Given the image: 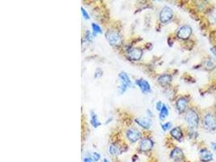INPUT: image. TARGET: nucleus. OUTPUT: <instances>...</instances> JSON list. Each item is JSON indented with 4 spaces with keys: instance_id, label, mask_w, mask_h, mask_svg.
<instances>
[{
    "instance_id": "obj_1",
    "label": "nucleus",
    "mask_w": 216,
    "mask_h": 162,
    "mask_svg": "<svg viewBox=\"0 0 216 162\" xmlns=\"http://www.w3.org/2000/svg\"><path fill=\"white\" fill-rule=\"evenodd\" d=\"M185 120H186L187 125L189 126L191 130H195L199 127L200 123V116L198 113L195 109L190 108L186 112L185 115Z\"/></svg>"
},
{
    "instance_id": "obj_2",
    "label": "nucleus",
    "mask_w": 216,
    "mask_h": 162,
    "mask_svg": "<svg viewBox=\"0 0 216 162\" xmlns=\"http://www.w3.org/2000/svg\"><path fill=\"white\" fill-rule=\"evenodd\" d=\"M202 125L210 132L216 131V115L212 112H206L202 118Z\"/></svg>"
},
{
    "instance_id": "obj_3",
    "label": "nucleus",
    "mask_w": 216,
    "mask_h": 162,
    "mask_svg": "<svg viewBox=\"0 0 216 162\" xmlns=\"http://www.w3.org/2000/svg\"><path fill=\"white\" fill-rule=\"evenodd\" d=\"M105 37L109 43L113 46H120L122 44V37L116 31L108 30L105 33Z\"/></svg>"
},
{
    "instance_id": "obj_4",
    "label": "nucleus",
    "mask_w": 216,
    "mask_h": 162,
    "mask_svg": "<svg viewBox=\"0 0 216 162\" xmlns=\"http://www.w3.org/2000/svg\"><path fill=\"white\" fill-rule=\"evenodd\" d=\"M173 17V11L168 6H164L159 12V20L163 24L169 22Z\"/></svg>"
},
{
    "instance_id": "obj_5",
    "label": "nucleus",
    "mask_w": 216,
    "mask_h": 162,
    "mask_svg": "<svg viewBox=\"0 0 216 162\" xmlns=\"http://www.w3.org/2000/svg\"><path fill=\"white\" fill-rule=\"evenodd\" d=\"M193 29L190 25H182L177 30V36L181 40H187L192 35Z\"/></svg>"
},
{
    "instance_id": "obj_6",
    "label": "nucleus",
    "mask_w": 216,
    "mask_h": 162,
    "mask_svg": "<svg viewBox=\"0 0 216 162\" xmlns=\"http://www.w3.org/2000/svg\"><path fill=\"white\" fill-rule=\"evenodd\" d=\"M189 99L186 96H181L176 101V108L180 114H183L187 111Z\"/></svg>"
},
{
    "instance_id": "obj_7",
    "label": "nucleus",
    "mask_w": 216,
    "mask_h": 162,
    "mask_svg": "<svg viewBox=\"0 0 216 162\" xmlns=\"http://www.w3.org/2000/svg\"><path fill=\"white\" fill-rule=\"evenodd\" d=\"M126 137L127 139L130 141L131 143H135L138 140H140L142 137V134L141 132L136 128H133L131 127L130 129L126 131Z\"/></svg>"
},
{
    "instance_id": "obj_8",
    "label": "nucleus",
    "mask_w": 216,
    "mask_h": 162,
    "mask_svg": "<svg viewBox=\"0 0 216 162\" xmlns=\"http://www.w3.org/2000/svg\"><path fill=\"white\" fill-rule=\"evenodd\" d=\"M199 157H200L201 162H210L214 160V155L206 148H202L200 149Z\"/></svg>"
},
{
    "instance_id": "obj_9",
    "label": "nucleus",
    "mask_w": 216,
    "mask_h": 162,
    "mask_svg": "<svg viewBox=\"0 0 216 162\" xmlns=\"http://www.w3.org/2000/svg\"><path fill=\"white\" fill-rule=\"evenodd\" d=\"M153 147H154V142L151 139L144 138L140 141L139 149L141 152H147L151 151Z\"/></svg>"
},
{
    "instance_id": "obj_10",
    "label": "nucleus",
    "mask_w": 216,
    "mask_h": 162,
    "mask_svg": "<svg viewBox=\"0 0 216 162\" xmlns=\"http://www.w3.org/2000/svg\"><path fill=\"white\" fill-rule=\"evenodd\" d=\"M128 59L131 61H138L142 56V51L139 48H133L130 50L127 54Z\"/></svg>"
},
{
    "instance_id": "obj_11",
    "label": "nucleus",
    "mask_w": 216,
    "mask_h": 162,
    "mask_svg": "<svg viewBox=\"0 0 216 162\" xmlns=\"http://www.w3.org/2000/svg\"><path fill=\"white\" fill-rule=\"evenodd\" d=\"M184 152L182 149H181L178 147H175L170 152V158L172 160L175 161H180L183 159Z\"/></svg>"
},
{
    "instance_id": "obj_12",
    "label": "nucleus",
    "mask_w": 216,
    "mask_h": 162,
    "mask_svg": "<svg viewBox=\"0 0 216 162\" xmlns=\"http://www.w3.org/2000/svg\"><path fill=\"white\" fill-rule=\"evenodd\" d=\"M134 122L144 129H149L152 125V121L150 118H138Z\"/></svg>"
},
{
    "instance_id": "obj_13",
    "label": "nucleus",
    "mask_w": 216,
    "mask_h": 162,
    "mask_svg": "<svg viewBox=\"0 0 216 162\" xmlns=\"http://www.w3.org/2000/svg\"><path fill=\"white\" fill-rule=\"evenodd\" d=\"M135 83L138 86V87H139L141 91H142L143 93H146V92H151V85H150V83H149L146 80H145V79H137V80L135 81Z\"/></svg>"
},
{
    "instance_id": "obj_14",
    "label": "nucleus",
    "mask_w": 216,
    "mask_h": 162,
    "mask_svg": "<svg viewBox=\"0 0 216 162\" xmlns=\"http://www.w3.org/2000/svg\"><path fill=\"white\" fill-rule=\"evenodd\" d=\"M158 83L161 86H167L172 82L173 77L169 74H163L158 77Z\"/></svg>"
},
{
    "instance_id": "obj_15",
    "label": "nucleus",
    "mask_w": 216,
    "mask_h": 162,
    "mask_svg": "<svg viewBox=\"0 0 216 162\" xmlns=\"http://www.w3.org/2000/svg\"><path fill=\"white\" fill-rule=\"evenodd\" d=\"M170 135L173 139H175L177 141H181L183 138V132H182L181 127H176L173 128L171 130Z\"/></svg>"
},
{
    "instance_id": "obj_16",
    "label": "nucleus",
    "mask_w": 216,
    "mask_h": 162,
    "mask_svg": "<svg viewBox=\"0 0 216 162\" xmlns=\"http://www.w3.org/2000/svg\"><path fill=\"white\" fill-rule=\"evenodd\" d=\"M109 153L112 154V155L118 156L122 152V150L121 147L118 144L113 143V144H111L109 145Z\"/></svg>"
},
{
    "instance_id": "obj_17",
    "label": "nucleus",
    "mask_w": 216,
    "mask_h": 162,
    "mask_svg": "<svg viewBox=\"0 0 216 162\" xmlns=\"http://www.w3.org/2000/svg\"><path fill=\"white\" fill-rule=\"evenodd\" d=\"M118 77H119V79H120L121 80H122L124 83H126V85L128 86V87H130V86L132 85V82H131L130 79L129 75L126 72H121L120 74H119V75H118Z\"/></svg>"
},
{
    "instance_id": "obj_18",
    "label": "nucleus",
    "mask_w": 216,
    "mask_h": 162,
    "mask_svg": "<svg viewBox=\"0 0 216 162\" xmlns=\"http://www.w3.org/2000/svg\"><path fill=\"white\" fill-rule=\"evenodd\" d=\"M159 112H160V113H159V119H160V120L165 119V118L168 116V114H169V111H168V107H167V105H164H164H163V107H162L161 110Z\"/></svg>"
},
{
    "instance_id": "obj_19",
    "label": "nucleus",
    "mask_w": 216,
    "mask_h": 162,
    "mask_svg": "<svg viewBox=\"0 0 216 162\" xmlns=\"http://www.w3.org/2000/svg\"><path fill=\"white\" fill-rule=\"evenodd\" d=\"M91 124H92L95 128L98 127L99 126H101V123H100V121L98 120V118L96 116V114H94L93 112L92 113V117H91Z\"/></svg>"
},
{
    "instance_id": "obj_20",
    "label": "nucleus",
    "mask_w": 216,
    "mask_h": 162,
    "mask_svg": "<svg viewBox=\"0 0 216 162\" xmlns=\"http://www.w3.org/2000/svg\"><path fill=\"white\" fill-rule=\"evenodd\" d=\"M92 31H93L94 37H95V36H96V35H97V34L102 33V30H101V27L99 26L98 24H94V23H92Z\"/></svg>"
},
{
    "instance_id": "obj_21",
    "label": "nucleus",
    "mask_w": 216,
    "mask_h": 162,
    "mask_svg": "<svg viewBox=\"0 0 216 162\" xmlns=\"http://www.w3.org/2000/svg\"><path fill=\"white\" fill-rule=\"evenodd\" d=\"M127 88H128V86L126 85V83H124L122 80H121L120 85L118 87V92H120L121 94H123L126 92V90L127 89Z\"/></svg>"
},
{
    "instance_id": "obj_22",
    "label": "nucleus",
    "mask_w": 216,
    "mask_h": 162,
    "mask_svg": "<svg viewBox=\"0 0 216 162\" xmlns=\"http://www.w3.org/2000/svg\"><path fill=\"white\" fill-rule=\"evenodd\" d=\"M171 127H172V123H171L170 122H168V123H164V124H163V125L161 126L162 129H163V131H164V132L170 129Z\"/></svg>"
},
{
    "instance_id": "obj_23",
    "label": "nucleus",
    "mask_w": 216,
    "mask_h": 162,
    "mask_svg": "<svg viewBox=\"0 0 216 162\" xmlns=\"http://www.w3.org/2000/svg\"><path fill=\"white\" fill-rule=\"evenodd\" d=\"M205 66H206V68H213L214 67V63L210 60V59H208L207 61L206 62H205Z\"/></svg>"
},
{
    "instance_id": "obj_24",
    "label": "nucleus",
    "mask_w": 216,
    "mask_h": 162,
    "mask_svg": "<svg viewBox=\"0 0 216 162\" xmlns=\"http://www.w3.org/2000/svg\"><path fill=\"white\" fill-rule=\"evenodd\" d=\"M81 11H82V14H83V18H84V19H86V20H89L90 19L89 15H88V13H87V11H86L85 9L83 8V7H81Z\"/></svg>"
},
{
    "instance_id": "obj_25",
    "label": "nucleus",
    "mask_w": 216,
    "mask_h": 162,
    "mask_svg": "<svg viewBox=\"0 0 216 162\" xmlns=\"http://www.w3.org/2000/svg\"><path fill=\"white\" fill-rule=\"evenodd\" d=\"M102 74H103L102 70L100 69V68H97V70L96 71V73H95V77H96V78L101 77V75H102Z\"/></svg>"
},
{
    "instance_id": "obj_26",
    "label": "nucleus",
    "mask_w": 216,
    "mask_h": 162,
    "mask_svg": "<svg viewBox=\"0 0 216 162\" xmlns=\"http://www.w3.org/2000/svg\"><path fill=\"white\" fill-rule=\"evenodd\" d=\"M92 158H93L94 160L97 161V160H100V158H101V155H100L99 153H97V152H94V153L92 154Z\"/></svg>"
},
{
    "instance_id": "obj_27",
    "label": "nucleus",
    "mask_w": 216,
    "mask_h": 162,
    "mask_svg": "<svg viewBox=\"0 0 216 162\" xmlns=\"http://www.w3.org/2000/svg\"><path fill=\"white\" fill-rule=\"evenodd\" d=\"M163 105H164V104L162 103L161 101H158L157 103H156V110H159V111H160L162 109V107H163Z\"/></svg>"
},
{
    "instance_id": "obj_28",
    "label": "nucleus",
    "mask_w": 216,
    "mask_h": 162,
    "mask_svg": "<svg viewBox=\"0 0 216 162\" xmlns=\"http://www.w3.org/2000/svg\"><path fill=\"white\" fill-rule=\"evenodd\" d=\"M86 39L88 40L89 42H92V34H91L89 31L86 32Z\"/></svg>"
},
{
    "instance_id": "obj_29",
    "label": "nucleus",
    "mask_w": 216,
    "mask_h": 162,
    "mask_svg": "<svg viewBox=\"0 0 216 162\" xmlns=\"http://www.w3.org/2000/svg\"><path fill=\"white\" fill-rule=\"evenodd\" d=\"M210 146H211V148L213 149V151H216V143H211Z\"/></svg>"
},
{
    "instance_id": "obj_30",
    "label": "nucleus",
    "mask_w": 216,
    "mask_h": 162,
    "mask_svg": "<svg viewBox=\"0 0 216 162\" xmlns=\"http://www.w3.org/2000/svg\"><path fill=\"white\" fill-rule=\"evenodd\" d=\"M83 162H92V160L90 157H85L83 159Z\"/></svg>"
},
{
    "instance_id": "obj_31",
    "label": "nucleus",
    "mask_w": 216,
    "mask_h": 162,
    "mask_svg": "<svg viewBox=\"0 0 216 162\" xmlns=\"http://www.w3.org/2000/svg\"><path fill=\"white\" fill-rule=\"evenodd\" d=\"M210 51H211L212 52H213V54H214V56H216V51H214V48H211V49H210Z\"/></svg>"
},
{
    "instance_id": "obj_32",
    "label": "nucleus",
    "mask_w": 216,
    "mask_h": 162,
    "mask_svg": "<svg viewBox=\"0 0 216 162\" xmlns=\"http://www.w3.org/2000/svg\"><path fill=\"white\" fill-rule=\"evenodd\" d=\"M103 162H109V161H108V160L105 159V160H104V161H103Z\"/></svg>"
}]
</instances>
